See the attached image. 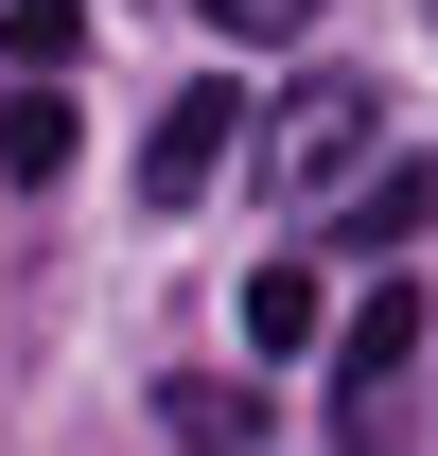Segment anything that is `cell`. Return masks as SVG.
I'll list each match as a JSON object with an SVG mask.
<instances>
[{
	"label": "cell",
	"mask_w": 438,
	"mask_h": 456,
	"mask_svg": "<svg viewBox=\"0 0 438 456\" xmlns=\"http://www.w3.org/2000/svg\"><path fill=\"white\" fill-rule=\"evenodd\" d=\"M369 141H385V88H280V123L246 141V175H264L280 211H316V193L369 175Z\"/></svg>",
	"instance_id": "6da1fadb"
},
{
	"label": "cell",
	"mask_w": 438,
	"mask_h": 456,
	"mask_svg": "<svg viewBox=\"0 0 438 456\" xmlns=\"http://www.w3.org/2000/svg\"><path fill=\"white\" fill-rule=\"evenodd\" d=\"M403 369H421V281H369V298H351V334H333V456H385Z\"/></svg>",
	"instance_id": "7a4b0ae2"
},
{
	"label": "cell",
	"mask_w": 438,
	"mask_h": 456,
	"mask_svg": "<svg viewBox=\"0 0 438 456\" xmlns=\"http://www.w3.org/2000/svg\"><path fill=\"white\" fill-rule=\"evenodd\" d=\"M228 141H246V88H175V106L141 123V211H193L228 175Z\"/></svg>",
	"instance_id": "3957f363"
},
{
	"label": "cell",
	"mask_w": 438,
	"mask_h": 456,
	"mask_svg": "<svg viewBox=\"0 0 438 456\" xmlns=\"http://www.w3.org/2000/svg\"><path fill=\"white\" fill-rule=\"evenodd\" d=\"M333 228H351V246H369V264H385V246H403V228H438V159H385L369 193H351V211H333Z\"/></svg>",
	"instance_id": "277c9868"
},
{
	"label": "cell",
	"mask_w": 438,
	"mask_h": 456,
	"mask_svg": "<svg viewBox=\"0 0 438 456\" xmlns=\"http://www.w3.org/2000/svg\"><path fill=\"white\" fill-rule=\"evenodd\" d=\"M246 421H264V403L211 387V369H193V387H158V439H175V456H246Z\"/></svg>",
	"instance_id": "5b68a950"
},
{
	"label": "cell",
	"mask_w": 438,
	"mask_h": 456,
	"mask_svg": "<svg viewBox=\"0 0 438 456\" xmlns=\"http://www.w3.org/2000/svg\"><path fill=\"white\" fill-rule=\"evenodd\" d=\"M70 141H88L70 88H18V106H0V175H70Z\"/></svg>",
	"instance_id": "8992f818"
},
{
	"label": "cell",
	"mask_w": 438,
	"mask_h": 456,
	"mask_svg": "<svg viewBox=\"0 0 438 456\" xmlns=\"http://www.w3.org/2000/svg\"><path fill=\"white\" fill-rule=\"evenodd\" d=\"M246 351H316V264H264L246 281Z\"/></svg>",
	"instance_id": "52a82bcc"
},
{
	"label": "cell",
	"mask_w": 438,
	"mask_h": 456,
	"mask_svg": "<svg viewBox=\"0 0 438 456\" xmlns=\"http://www.w3.org/2000/svg\"><path fill=\"white\" fill-rule=\"evenodd\" d=\"M0 53H18V70H70V53H88V0H0Z\"/></svg>",
	"instance_id": "ba28073f"
},
{
	"label": "cell",
	"mask_w": 438,
	"mask_h": 456,
	"mask_svg": "<svg viewBox=\"0 0 438 456\" xmlns=\"http://www.w3.org/2000/svg\"><path fill=\"white\" fill-rule=\"evenodd\" d=\"M193 18H211V36H298L316 0H193Z\"/></svg>",
	"instance_id": "9c48e42d"
},
{
	"label": "cell",
	"mask_w": 438,
	"mask_h": 456,
	"mask_svg": "<svg viewBox=\"0 0 438 456\" xmlns=\"http://www.w3.org/2000/svg\"><path fill=\"white\" fill-rule=\"evenodd\" d=\"M421 18H438V0H421Z\"/></svg>",
	"instance_id": "30bf717a"
}]
</instances>
